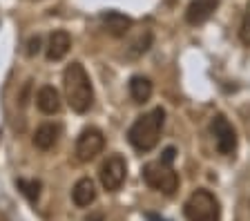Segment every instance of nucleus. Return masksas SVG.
I'll return each mask as SVG.
<instances>
[{
  "label": "nucleus",
  "instance_id": "f257e3e1",
  "mask_svg": "<svg viewBox=\"0 0 250 221\" xmlns=\"http://www.w3.org/2000/svg\"><path fill=\"white\" fill-rule=\"evenodd\" d=\"M62 87H65V99H67L69 107H72L76 114L89 112V107L94 105L92 80H89V74L85 72V67L78 63V60L65 67Z\"/></svg>",
  "mask_w": 250,
  "mask_h": 221
},
{
  "label": "nucleus",
  "instance_id": "f03ea898",
  "mask_svg": "<svg viewBox=\"0 0 250 221\" xmlns=\"http://www.w3.org/2000/svg\"><path fill=\"white\" fill-rule=\"evenodd\" d=\"M163 121H166V110L163 107H154L152 112L139 116L132 123L130 132H127V141L132 143V147H136L139 152H150L152 147L159 143Z\"/></svg>",
  "mask_w": 250,
  "mask_h": 221
},
{
  "label": "nucleus",
  "instance_id": "7ed1b4c3",
  "mask_svg": "<svg viewBox=\"0 0 250 221\" xmlns=\"http://www.w3.org/2000/svg\"><path fill=\"white\" fill-rule=\"evenodd\" d=\"M188 221H219L221 219V208L212 192L208 190H197L190 195V199L183 205Z\"/></svg>",
  "mask_w": 250,
  "mask_h": 221
},
{
  "label": "nucleus",
  "instance_id": "20e7f679",
  "mask_svg": "<svg viewBox=\"0 0 250 221\" xmlns=\"http://www.w3.org/2000/svg\"><path fill=\"white\" fill-rule=\"evenodd\" d=\"M143 179L150 188L159 190L163 195H174L179 188V177L172 170V163H166L161 159L143 165Z\"/></svg>",
  "mask_w": 250,
  "mask_h": 221
},
{
  "label": "nucleus",
  "instance_id": "39448f33",
  "mask_svg": "<svg viewBox=\"0 0 250 221\" xmlns=\"http://www.w3.org/2000/svg\"><path fill=\"white\" fill-rule=\"evenodd\" d=\"M105 147V137L99 127H85L76 139V159L81 163H89Z\"/></svg>",
  "mask_w": 250,
  "mask_h": 221
},
{
  "label": "nucleus",
  "instance_id": "423d86ee",
  "mask_svg": "<svg viewBox=\"0 0 250 221\" xmlns=\"http://www.w3.org/2000/svg\"><path fill=\"white\" fill-rule=\"evenodd\" d=\"M101 183H103V188L107 190V192H116V190L123 185L125 177H127V163H125V159L121 157V154H112V157H107L103 161V165H101Z\"/></svg>",
  "mask_w": 250,
  "mask_h": 221
},
{
  "label": "nucleus",
  "instance_id": "0eeeda50",
  "mask_svg": "<svg viewBox=\"0 0 250 221\" xmlns=\"http://www.w3.org/2000/svg\"><path fill=\"white\" fill-rule=\"evenodd\" d=\"M212 134L214 141H217V150L221 154H232L237 150V132L230 125V121L224 114H217L212 119Z\"/></svg>",
  "mask_w": 250,
  "mask_h": 221
},
{
  "label": "nucleus",
  "instance_id": "6e6552de",
  "mask_svg": "<svg viewBox=\"0 0 250 221\" xmlns=\"http://www.w3.org/2000/svg\"><path fill=\"white\" fill-rule=\"evenodd\" d=\"M219 7V0H192L186 9V20L190 25H201L214 14Z\"/></svg>",
  "mask_w": 250,
  "mask_h": 221
},
{
  "label": "nucleus",
  "instance_id": "1a4fd4ad",
  "mask_svg": "<svg viewBox=\"0 0 250 221\" xmlns=\"http://www.w3.org/2000/svg\"><path fill=\"white\" fill-rule=\"evenodd\" d=\"M69 47H72V38H69L67 32H54L49 36V42H47V60H62L67 56Z\"/></svg>",
  "mask_w": 250,
  "mask_h": 221
},
{
  "label": "nucleus",
  "instance_id": "9d476101",
  "mask_svg": "<svg viewBox=\"0 0 250 221\" xmlns=\"http://www.w3.org/2000/svg\"><path fill=\"white\" fill-rule=\"evenodd\" d=\"M36 105L42 114H56L61 110V94L52 85H42L36 94Z\"/></svg>",
  "mask_w": 250,
  "mask_h": 221
},
{
  "label": "nucleus",
  "instance_id": "9b49d317",
  "mask_svg": "<svg viewBox=\"0 0 250 221\" xmlns=\"http://www.w3.org/2000/svg\"><path fill=\"white\" fill-rule=\"evenodd\" d=\"M72 199L78 208H87L96 201V188H94V181L89 177H83L74 183V190H72Z\"/></svg>",
  "mask_w": 250,
  "mask_h": 221
},
{
  "label": "nucleus",
  "instance_id": "f8f14e48",
  "mask_svg": "<svg viewBox=\"0 0 250 221\" xmlns=\"http://www.w3.org/2000/svg\"><path fill=\"white\" fill-rule=\"evenodd\" d=\"M103 27L107 29V34L119 38L132 29V18L123 16L119 11H107V14H103Z\"/></svg>",
  "mask_w": 250,
  "mask_h": 221
},
{
  "label": "nucleus",
  "instance_id": "ddd939ff",
  "mask_svg": "<svg viewBox=\"0 0 250 221\" xmlns=\"http://www.w3.org/2000/svg\"><path fill=\"white\" fill-rule=\"evenodd\" d=\"M58 134H61V127L54 125V123H42L36 132H34V145L38 150H52L58 141Z\"/></svg>",
  "mask_w": 250,
  "mask_h": 221
},
{
  "label": "nucleus",
  "instance_id": "4468645a",
  "mask_svg": "<svg viewBox=\"0 0 250 221\" xmlns=\"http://www.w3.org/2000/svg\"><path fill=\"white\" fill-rule=\"evenodd\" d=\"M130 96L134 99V103H147L152 96V80L147 76H132Z\"/></svg>",
  "mask_w": 250,
  "mask_h": 221
},
{
  "label": "nucleus",
  "instance_id": "2eb2a0df",
  "mask_svg": "<svg viewBox=\"0 0 250 221\" xmlns=\"http://www.w3.org/2000/svg\"><path fill=\"white\" fill-rule=\"evenodd\" d=\"M18 188L22 190V195L29 201H36L41 195V181H27V179H18Z\"/></svg>",
  "mask_w": 250,
  "mask_h": 221
},
{
  "label": "nucleus",
  "instance_id": "dca6fc26",
  "mask_svg": "<svg viewBox=\"0 0 250 221\" xmlns=\"http://www.w3.org/2000/svg\"><path fill=\"white\" fill-rule=\"evenodd\" d=\"M150 45H152V34L150 32L139 34V38L132 42V54H134V56H139V54H146L147 49H150Z\"/></svg>",
  "mask_w": 250,
  "mask_h": 221
},
{
  "label": "nucleus",
  "instance_id": "f3484780",
  "mask_svg": "<svg viewBox=\"0 0 250 221\" xmlns=\"http://www.w3.org/2000/svg\"><path fill=\"white\" fill-rule=\"evenodd\" d=\"M239 38H241V42H244V45H250V2H248V7H246L244 20H241Z\"/></svg>",
  "mask_w": 250,
  "mask_h": 221
},
{
  "label": "nucleus",
  "instance_id": "a211bd4d",
  "mask_svg": "<svg viewBox=\"0 0 250 221\" xmlns=\"http://www.w3.org/2000/svg\"><path fill=\"white\" fill-rule=\"evenodd\" d=\"M174 154H177V150H174V147H166V150H163V154H161V161L172 163V161H174Z\"/></svg>",
  "mask_w": 250,
  "mask_h": 221
},
{
  "label": "nucleus",
  "instance_id": "6ab92c4d",
  "mask_svg": "<svg viewBox=\"0 0 250 221\" xmlns=\"http://www.w3.org/2000/svg\"><path fill=\"white\" fill-rule=\"evenodd\" d=\"M38 49H41V38H31L29 40V54L34 56V54H38Z\"/></svg>",
  "mask_w": 250,
  "mask_h": 221
},
{
  "label": "nucleus",
  "instance_id": "aec40b11",
  "mask_svg": "<svg viewBox=\"0 0 250 221\" xmlns=\"http://www.w3.org/2000/svg\"><path fill=\"white\" fill-rule=\"evenodd\" d=\"M85 221H105V219H103V215H101V212H94V215H89Z\"/></svg>",
  "mask_w": 250,
  "mask_h": 221
},
{
  "label": "nucleus",
  "instance_id": "412c9836",
  "mask_svg": "<svg viewBox=\"0 0 250 221\" xmlns=\"http://www.w3.org/2000/svg\"><path fill=\"white\" fill-rule=\"evenodd\" d=\"M147 219H150V221H163L161 217H156V215H150V217H147Z\"/></svg>",
  "mask_w": 250,
  "mask_h": 221
}]
</instances>
